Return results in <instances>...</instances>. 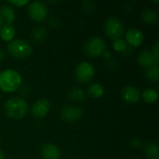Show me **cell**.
Here are the masks:
<instances>
[{
    "instance_id": "6da1fadb",
    "label": "cell",
    "mask_w": 159,
    "mask_h": 159,
    "mask_svg": "<svg viewBox=\"0 0 159 159\" xmlns=\"http://www.w3.org/2000/svg\"><path fill=\"white\" fill-rule=\"evenodd\" d=\"M6 115L12 119H21L28 112V104L25 100L19 97L8 99L4 105Z\"/></svg>"
},
{
    "instance_id": "7a4b0ae2",
    "label": "cell",
    "mask_w": 159,
    "mask_h": 159,
    "mask_svg": "<svg viewBox=\"0 0 159 159\" xmlns=\"http://www.w3.org/2000/svg\"><path fill=\"white\" fill-rule=\"evenodd\" d=\"M21 84V75L19 72L7 69L0 73V89L4 92H14Z\"/></svg>"
},
{
    "instance_id": "3957f363",
    "label": "cell",
    "mask_w": 159,
    "mask_h": 159,
    "mask_svg": "<svg viewBox=\"0 0 159 159\" xmlns=\"http://www.w3.org/2000/svg\"><path fill=\"white\" fill-rule=\"evenodd\" d=\"M32 45L23 39H15L7 45L8 53L16 59H24L32 53Z\"/></svg>"
},
{
    "instance_id": "277c9868",
    "label": "cell",
    "mask_w": 159,
    "mask_h": 159,
    "mask_svg": "<svg viewBox=\"0 0 159 159\" xmlns=\"http://www.w3.org/2000/svg\"><path fill=\"white\" fill-rule=\"evenodd\" d=\"M95 75L94 66L88 61H82L75 69V77L81 84L89 83Z\"/></svg>"
},
{
    "instance_id": "5b68a950",
    "label": "cell",
    "mask_w": 159,
    "mask_h": 159,
    "mask_svg": "<svg viewBox=\"0 0 159 159\" xmlns=\"http://www.w3.org/2000/svg\"><path fill=\"white\" fill-rule=\"evenodd\" d=\"M104 32L110 39L115 41L121 38L124 33V26L119 19L116 17H110L105 20Z\"/></svg>"
},
{
    "instance_id": "8992f818",
    "label": "cell",
    "mask_w": 159,
    "mask_h": 159,
    "mask_svg": "<svg viewBox=\"0 0 159 159\" xmlns=\"http://www.w3.org/2000/svg\"><path fill=\"white\" fill-rule=\"evenodd\" d=\"M85 53L92 58L99 57L103 54L104 51H106V43L103 39L95 36L89 38L84 47Z\"/></svg>"
},
{
    "instance_id": "52a82bcc",
    "label": "cell",
    "mask_w": 159,
    "mask_h": 159,
    "mask_svg": "<svg viewBox=\"0 0 159 159\" xmlns=\"http://www.w3.org/2000/svg\"><path fill=\"white\" fill-rule=\"evenodd\" d=\"M27 10L30 18L34 21L44 20L48 17V13L47 6L40 1H33L29 3Z\"/></svg>"
},
{
    "instance_id": "ba28073f",
    "label": "cell",
    "mask_w": 159,
    "mask_h": 159,
    "mask_svg": "<svg viewBox=\"0 0 159 159\" xmlns=\"http://www.w3.org/2000/svg\"><path fill=\"white\" fill-rule=\"evenodd\" d=\"M61 116L63 121L65 122H75L82 118L83 116V111L77 106L74 105H67L64 108H62L61 112Z\"/></svg>"
},
{
    "instance_id": "9c48e42d",
    "label": "cell",
    "mask_w": 159,
    "mask_h": 159,
    "mask_svg": "<svg viewBox=\"0 0 159 159\" xmlns=\"http://www.w3.org/2000/svg\"><path fill=\"white\" fill-rule=\"evenodd\" d=\"M121 98L127 104H135L141 99V92L137 88L133 86H128L123 89L121 92Z\"/></svg>"
},
{
    "instance_id": "30bf717a",
    "label": "cell",
    "mask_w": 159,
    "mask_h": 159,
    "mask_svg": "<svg viewBox=\"0 0 159 159\" xmlns=\"http://www.w3.org/2000/svg\"><path fill=\"white\" fill-rule=\"evenodd\" d=\"M49 109H50L49 101H48L46 99H40V100L36 101L32 105L31 112L34 116H36L38 118H42L48 114Z\"/></svg>"
},
{
    "instance_id": "8fae6325",
    "label": "cell",
    "mask_w": 159,
    "mask_h": 159,
    "mask_svg": "<svg viewBox=\"0 0 159 159\" xmlns=\"http://www.w3.org/2000/svg\"><path fill=\"white\" fill-rule=\"evenodd\" d=\"M126 40L130 47H140L144 41V34L141 30L131 28L126 33Z\"/></svg>"
},
{
    "instance_id": "7c38bea8",
    "label": "cell",
    "mask_w": 159,
    "mask_h": 159,
    "mask_svg": "<svg viewBox=\"0 0 159 159\" xmlns=\"http://www.w3.org/2000/svg\"><path fill=\"white\" fill-rule=\"evenodd\" d=\"M41 157L43 159H59L61 152L56 145L46 143L41 147Z\"/></svg>"
},
{
    "instance_id": "4fadbf2b",
    "label": "cell",
    "mask_w": 159,
    "mask_h": 159,
    "mask_svg": "<svg viewBox=\"0 0 159 159\" xmlns=\"http://www.w3.org/2000/svg\"><path fill=\"white\" fill-rule=\"evenodd\" d=\"M0 19L2 22H5V24L11 25V23L15 20L14 9L7 5L0 7Z\"/></svg>"
},
{
    "instance_id": "5bb4252c",
    "label": "cell",
    "mask_w": 159,
    "mask_h": 159,
    "mask_svg": "<svg viewBox=\"0 0 159 159\" xmlns=\"http://www.w3.org/2000/svg\"><path fill=\"white\" fill-rule=\"evenodd\" d=\"M138 62L141 66L145 67V68H148V67L152 66L153 64L157 63L154 60V57H153L151 51H149V50H143L139 54Z\"/></svg>"
},
{
    "instance_id": "9a60e30c",
    "label": "cell",
    "mask_w": 159,
    "mask_h": 159,
    "mask_svg": "<svg viewBox=\"0 0 159 159\" xmlns=\"http://www.w3.org/2000/svg\"><path fill=\"white\" fill-rule=\"evenodd\" d=\"M142 20H143V21H144L147 24L155 25L158 22L159 15L157 11L147 8L142 12Z\"/></svg>"
},
{
    "instance_id": "2e32d148",
    "label": "cell",
    "mask_w": 159,
    "mask_h": 159,
    "mask_svg": "<svg viewBox=\"0 0 159 159\" xmlns=\"http://www.w3.org/2000/svg\"><path fill=\"white\" fill-rule=\"evenodd\" d=\"M16 34V30L12 25H7L5 24L3 27L0 29V36L4 41H11Z\"/></svg>"
},
{
    "instance_id": "e0dca14e",
    "label": "cell",
    "mask_w": 159,
    "mask_h": 159,
    "mask_svg": "<svg viewBox=\"0 0 159 159\" xmlns=\"http://www.w3.org/2000/svg\"><path fill=\"white\" fill-rule=\"evenodd\" d=\"M47 37H48V31L44 26L36 27L32 32V39L36 43H40L44 41Z\"/></svg>"
},
{
    "instance_id": "ac0fdd59",
    "label": "cell",
    "mask_w": 159,
    "mask_h": 159,
    "mask_svg": "<svg viewBox=\"0 0 159 159\" xmlns=\"http://www.w3.org/2000/svg\"><path fill=\"white\" fill-rule=\"evenodd\" d=\"M88 92L90 97H92L94 99H99V98L102 97V95L104 93V88L99 83H93L89 87Z\"/></svg>"
},
{
    "instance_id": "d6986e66",
    "label": "cell",
    "mask_w": 159,
    "mask_h": 159,
    "mask_svg": "<svg viewBox=\"0 0 159 159\" xmlns=\"http://www.w3.org/2000/svg\"><path fill=\"white\" fill-rule=\"evenodd\" d=\"M145 156L148 159H158V145L156 143H149L144 148Z\"/></svg>"
},
{
    "instance_id": "ffe728a7",
    "label": "cell",
    "mask_w": 159,
    "mask_h": 159,
    "mask_svg": "<svg viewBox=\"0 0 159 159\" xmlns=\"http://www.w3.org/2000/svg\"><path fill=\"white\" fill-rule=\"evenodd\" d=\"M146 77L151 82H157L159 78V66L158 63H155L152 66L146 69Z\"/></svg>"
},
{
    "instance_id": "44dd1931",
    "label": "cell",
    "mask_w": 159,
    "mask_h": 159,
    "mask_svg": "<svg viewBox=\"0 0 159 159\" xmlns=\"http://www.w3.org/2000/svg\"><path fill=\"white\" fill-rule=\"evenodd\" d=\"M69 98L74 102H81L85 100V91L80 88H74L69 92Z\"/></svg>"
},
{
    "instance_id": "7402d4cb",
    "label": "cell",
    "mask_w": 159,
    "mask_h": 159,
    "mask_svg": "<svg viewBox=\"0 0 159 159\" xmlns=\"http://www.w3.org/2000/svg\"><path fill=\"white\" fill-rule=\"evenodd\" d=\"M157 97H158V94L157 90L153 89H146L143 93V99L148 103L155 102L157 100Z\"/></svg>"
},
{
    "instance_id": "603a6c76",
    "label": "cell",
    "mask_w": 159,
    "mask_h": 159,
    "mask_svg": "<svg viewBox=\"0 0 159 159\" xmlns=\"http://www.w3.org/2000/svg\"><path fill=\"white\" fill-rule=\"evenodd\" d=\"M128 44L127 42L122 39V38H119V39H116L114 41V44H113V48L117 51V52H124L126 50V48H128Z\"/></svg>"
},
{
    "instance_id": "cb8c5ba5",
    "label": "cell",
    "mask_w": 159,
    "mask_h": 159,
    "mask_svg": "<svg viewBox=\"0 0 159 159\" xmlns=\"http://www.w3.org/2000/svg\"><path fill=\"white\" fill-rule=\"evenodd\" d=\"M153 57H154V60L157 63H158L159 61V42L157 41L155 43V45L153 46L152 48V51H151Z\"/></svg>"
},
{
    "instance_id": "d4e9b609",
    "label": "cell",
    "mask_w": 159,
    "mask_h": 159,
    "mask_svg": "<svg viewBox=\"0 0 159 159\" xmlns=\"http://www.w3.org/2000/svg\"><path fill=\"white\" fill-rule=\"evenodd\" d=\"M8 3L15 7H23L27 4H29V1L28 0H9Z\"/></svg>"
},
{
    "instance_id": "484cf974",
    "label": "cell",
    "mask_w": 159,
    "mask_h": 159,
    "mask_svg": "<svg viewBox=\"0 0 159 159\" xmlns=\"http://www.w3.org/2000/svg\"><path fill=\"white\" fill-rule=\"evenodd\" d=\"M131 145H132V147L135 148V149H140V148L143 147V141H142L140 138H134V139H132V141H131Z\"/></svg>"
},
{
    "instance_id": "4316f807",
    "label": "cell",
    "mask_w": 159,
    "mask_h": 159,
    "mask_svg": "<svg viewBox=\"0 0 159 159\" xmlns=\"http://www.w3.org/2000/svg\"><path fill=\"white\" fill-rule=\"evenodd\" d=\"M102 55H103V56H104L105 58H107V60H109V59L111 58V56H112V55H111V52H110V51H104Z\"/></svg>"
},
{
    "instance_id": "83f0119b",
    "label": "cell",
    "mask_w": 159,
    "mask_h": 159,
    "mask_svg": "<svg viewBox=\"0 0 159 159\" xmlns=\"http://www.w3.org/2000/svg\"><path fill=\"white\" fill-rule=\"evenodd\" d=\"M4 57H5V52L2 48H0V61L4 59Z\"/></svg>"
},
{
    "instance_id": "f1b7e54d",
    "label": "cell",
    "mask_w": 159,
    "mask_h": 159,
    "mask_svg": "<svg viewBox=\"0 0 159 159\" xmlns=\"http://www.w3.org/2000/svg\"><path fill=\"white\" fill-rule=\"evenodd\" d=\"M0 159H5V154L1 150H0Z\"/></svg>"
},
{
    "instance_id": "f546056e",
    "label": "cell",
    "mask_w": 159,
    "mask_h": 159,
    "mask_svg": "<svg viewBox=\"0 0 159 159\" xmlns=\"http://www.w3.org/2000/svg\"><path fill=\"white\" fill-rule=\"evenodd\" d=\"M1 24H2V20H1V19H0V27H1Z\"/></svg>"
}]
</instances>
